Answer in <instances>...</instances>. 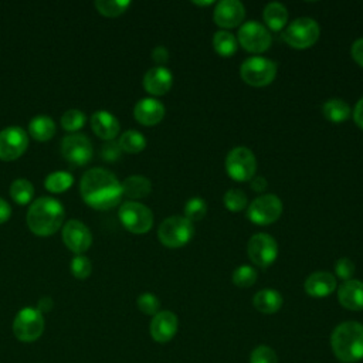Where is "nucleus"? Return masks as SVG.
I'll list each match as a JSON object with an SVG mask.
<instances>
[{"mask_svg":"<svg viewBox=\"0 0 363 363\" xmlns=\"http://www.w3.org/2000/svg\"><path fill=\"white\" fill-rule=\"evenodd\" d=\"M79 191L82 200L95 210L113 208L123 196L118 177L104 167L86 170L81 177Z\"/></svg>","mask_w":363,"mask_h":363,"instance_id":"obj_1","label":"nucleus"},{"mask_svg":"<svg viewBox=\"0 0 363 363\" xmlns=\"http://www.w3.org/2000/svg\"><path fill=\"white\" fill-rule=\"evenodd\" d=\"M65 210L54 197H38L27 210V225L31 233L40 237L52 235L64 223Z\"/></svg>","mask_w":363,"mask_h":363,"instance_id":"obj_2","label":"nucleus"},{"mask_svg":"<svg viewBox=\"0 0 363 363\" xmlns=\"http://www.w3.org/2000/svg\"><path fill=\"white\" fill-rule=\"evenodd\" d=\"M335 356L345 363L363 359V325L354 320L339 323L330 336Z\"/></svg>","mask_w":363,"mask_h":363,"instance_id":"obj_3","label":"nucleus"},{"mask_svg":"<svg viewBox=\"0 0 363 363\" xmlns=\"http://www.w3.org/2000/svg\"><path fill=\"white\" fill-rule=\"evenodd\" d=\"M194 235V225L183 216H172L164 218L159 228V241L167 248H180L190 242Z\"/></svg>","mask_w":363,"mask_h":363,"instance_id":"obj_4","label":"nucleus"},{"mask_svg":"<svg viewBox=\"0 0 363 363\" xmlns=\"http://www.w3.org/2000/svg\"><path fill=\"white\" fill-rule=\"evenodd\" d=\"M277 75V64L265 57L254 55L241 62L240 77L251 86L269 85Z\"/></svg>","mask_w":363,"mask_h":363,"instance_id":"obj_5","label":"nucleus"},{"mask_svg":"<svg viewBox=\"0 0 363 363\" xmlns=\"http://www.w3.org/2000/svg\"><path fill=\"white\" fill-rule=\"evenodd\" d=\"M320 34V27L316 20L311 17H298L289 23L284 33L285 41L298 50L312 47Z\"/></svg>","mask_w":363,"mask_h":363,"instance_id":"obj_6","label":"nucleus"},{"mask_svg":"<svg viewBox=\"0 0 363 363\" xmlns=\"http://www.w3.org/2000/svg\"><path fill=\"white\" fill-rule=\"evenodd\" d=\"M227 174L235 182H250L255 176V155L245 146L231 149L225 156Z\"/></svg>","mask_w":363,"mask_h":363,"instance_id":"obj_7","label":"nucleus"},{"mask_svg":"<svg viewBox=\"0 0 363 363\" xmlns=\"http://www.w3.org/2000/svg\"><path fill=\"white\" fill-rule=\"evenodd\" d=\"M282 201L275 194H261L247 206V217L257 225L275 223L282 214Z\"/></svg>","mask_w":363,"mask_h":363,"instance_id":"obj_8","label":"nucleus"},{"mask_svg":"<svg viewBox=\"0 0 363 363\" xmlns=\"http://www.w3.org/2000/svg\"><path fill=\"white\" fill-rule=\"evenodd\" d=\"M122 225L133 234H145L153 225V213L138 201H125L118 211Z\"/></svg>","mask_w":363,"mask_h":363,"instance_id":"obj_9","label":"nucleus"},{"mask_svg":"<svg viewBox=\"0 0 363 363\" xmlns=\"http://www.w3.org/2000/svg\"><path fill=\"white\" fill-rule=\"evenodd\" d=\"M237 41L245 51L261 54L271 47L272 35L262 23L250 20L238 28Z\"/></svg>","mask_w":363,"mask_h":363,"instance_id":"obj_10","label":"nucleus"},{"mask_svg":"<svg viewBox=\"0 0 363 363\" xmlns=\"http://www.w3.org/2000/svg\"><path fill=\"white\" fill-rule=\"evenodd\" d=\"M44 330V318L37 308H23L14 318L13 332L21 342L37 340Z\"/></svg>","mask_w":363,"mask_h":363,"instance_id":"obj_11","label":"nucleus"},{"mask_svg":"<svg viewBox=\"0 0 363 363\" xmlns=\"http://www.w3.org/2000/svg\"><path fill=\"white\" fill-rule=\"evenodd\" d=\"M247 252L255 265L267 268L272 265L278 257V242L271 234L257 233L248 240Z\"/></svg>","mask_w":363,"mask_h":363,"instance_id":"obj_12","label":"nucleus"},{"mask_svg":"<svg viewBox=\"0 0 363 363\" xmlns=\"http://www.w3.org/2000/svg\"><path fill=\"white\" fill-rule=\"evenodd\" d=\"M28 146V135L20 126H7L0 130V160L18 159Z\"/></svg>","mask_w":363,"mask_h":363,"instance_id":"obj_13","label":"nucleus"},{"mask_svg":"<svg viewBox=\"0 0 363 363\" xmlns=\"http://www.w3.org/2000/svg\"><path fill=\"white\" fill-rule=\"evenodd\" d=\"M92 143L84 133L67 135L61 142L62 157L74 166H84L92 157Z\"/></svg>","mask_w":363,"mask_h":363,"instance_id":"obj_14","label":"nucleus"},{"mask_svg":"<svg viewBox=\"0 0 363 363\" xmlns=\"http://www.w3.org/2000/svg\"><path fill=\"white\" fill-rule=\"evenodd\" d=\"M64 244L75 254L85 252L92 244L89 228L79 220H68L62 227Z\"/></svg>","mask_w":363,"mask_h":363,"instance_id":"obj_15","label":"nucleus"},{"mask_svg":"<svg viewBox=\"0 0 363 363\" xmlns=\"http://www.w3.org/2000/svg\"><path fill=\"white\" fill-rule=\"evenodd\" d=\"M245 17V7L240 0H221L213 11L214 23L221 28L238 27Z\"/></svg>","mask_w":363,"mask_h":363,"instance_id":"obj_16","label":"nucleus"},{"mask_svg":"<svg viewBox=\"0 0 363 363\" xmlns=\"http://www.w3.org/2000/svg\"><path fill=\"white\" fill-rule=\"evenodd\" d=\"M164 105L156 98H142L133 108L135 119L145 126L157 125L164 118Z\"/></svg>","mask_w":363,"mask_h":363,"instance_id":"obj_17","label":"nucleus"},{"mask_svg":"<svg viewBox=\"0 0 363 363\" xmlns=\"http://www.w3.org/2000/svg\"><path fill=\"white\" fill-rule=\"evenodd\" d=\"M179 320L177 316L172 311H159L150 322V335L159 342H169L177 332Z\"/></svg>","mask_w":363,"mask_h":363,"instance_id":"obj_18","label":"nucleus"},{"mask_svg":"<svg viewBox=\"0 0 363 363\" xmlns=\"http://www.w3.org/2000/svg\"><path fill=\"white\" fill-rule=\"evenodd\" d=\"M173 85V75L166 67H153L143 75V88L153 96L164 95Z\"/></svg>","mask_w":363,"mask_h":363,"instance_id":"obj_19","label":"nucleus"},{"mask_svg":"<svg viewBox=\"0 0 363 363\" xmlns=\"http://www.w3.org/2000/svg\"><path fill=\"white\" fill-rule=\"evenodd\" d=\"M336 285L337 282L333 274L328 271H316V272H312L305 279L303 288L309 296L325 298V296H329L336 289Z\"/></svg>","mask_w":363,"mask_h":363,"instance_id":"obj_20","label":"nucleus"},{"mask_svg":"<svg viewBox=\"0 0 363 363\" xmlns=\"http://www.w3.org/2000/svg\"><path fill=\"white\" fill-rule=\"evenodd\" d=\"M91 128L94 133L104 140H115L119 133L121 125L115 115L108 111H96L91 116Z\"/></svg>","mask_w":363,"mask_h":363,"instance_id":"obj_21","label":"nucleus"},{"mask_svg":"<svg viewBox=\"0 0 363 363\" xmlns=\"http://www.w3.org/2000/svg\"><path fill=\"white\" fill-rule=\"evenodd\" d=\"M337 298L343 308L349 311H363V281H345L337 289Z\"/></svg>","mask_w":363,"mask_h":363,"instance_id":"obj_22","label":"nucleus"},{"mask_svg":"<svg viewBox=\"0 0 363 363\" xmlns=\"http://www.w3.org/2000/svg\"><path fill=\"white\" fill-rule=\"evenodd\" d=\"M282 303H284L282 295L272 288H264V289L258 291L252 298L254 308L258 312L267 313V315L278 312L281 309Z\"/></svg>","mask_w":363,"mask_h":363,"instance_id":"obj_23","label":"nucleus"},{"mask_svg":"<svg viewBox=\"0 0 363 363\" xmlns=\"http://www.w3.org/2000/svg\"><path fill=\"white\" fill-rule=\"evenodd\" d=\"M264 26L271 31H281L288 23V10L282 3L272 1L264 7Z\"/></svg>","mask_w":363,"mask_h":363,"instance_id":"obj_24","label":"nucleus"},{"mask_svg":"<svg viewBox=\"0 0 363 363\" xmlns=\"http://www.w3.org/2000/svg\"><path fill=\"white\" fill-rule=\"evenodd\" d=\"M55 122L47 115H37L28 123L30 136L38 142H47L55 135Z\"/></svg>","mask_w":363,"mask_h":363,"instance_id":"obj_25","label":"nucleus"},{"mask_svg":"<svg viewBox=\"0 0 363 363\" xmlns=\"http://www.w3.org/2000/svg\"><path fill=\"white\" fill-rule=\"evenodd\" d=\"M122 193L129 199H143L152 191V183L147 177L133 174L126 177L122 183Z\"/></svg>","mask_w":363,"mask_h":363,"instance_id":"obj_26","label":"nucleus"},{"mask_svg":"<svg viewBox=\"0 0 363 363\" xmlns=\"http://www.w3.org/2000/svg\"><path fill=\"white\" fill-rule=\"evenodd\" d=\"M323 116L332 123H342L350 118L352 111L346 101L340 98H330L322 106Z\"/></svg>","mask_w":363,"mask_h":363,"instance_id":"obj_27","label":"nucleus"},{"mask_svg":"<svg viewBox=\"0 0 363 363\" xmlns=\"http://www.w3.org/2000/svg\"><path fill=\"white\" fill-rule=\"evenodd\" d=\"M213 47L220 57L228 58L237 52L238 41L237 37H234L230 31L218 30L213 35Z\"/></svg>","mask_w":363,"mask_h":363,"instance_id":"obj_28","label":"nucleus"},{"mask_svg":"<svg viewBox=\"0 0 363 363\" xmlns=\"http://www.w3.org/2000/svg\"><path fill=\"white\" fill-rule=\"evenodd\" d=\"M10 196L17 204L26 206L31 203L34 197V186L27 179H23V177L16 179L10 186Z\"/></svg>","mask_w":363,"mask_h":363,"instance_id":"obj_29","label":"nucleus"},{"mask_svg":"<svg viewBox=\"0 0 363 363\" xmlns=\"http://www.w3.org/2000/svg\"><path fill=\"white\" fill-rule=\"evenodd\" d=\"M122 152L126 153H139L146 147V139L143 133L135 129H129L123 132L118 140Z\"/></svg>","mask_w":363,"mask_h":363,"instance_id":"obj_30","label":"nucleus"},{"mask_svg":"<svg viewBox=\"0 0 363 363\" xmlns=\"http://www.w3.org/2000/svg\"><path fill=\"white\" fill-rule=\"evenodd\" d=\"M74 183V176L69 172H52L44 180V187L50 193H64Z\"/></svg>","mask_w":363,"mask_h":363,"instance_id":"obj_31","label":"nucleus"},{"mask_svg":"<svg viewBox=\"0 0 363 363\" xmlns=\"http://www.w3.org/2000/svg\"><path fill=\"white\" fill-rule=\"evenodd\" d=\"M130 6L129 0H96L95 7L99 14L105 17H118L123 14Z\"/></svg>","mask_w":363,"mask_h":363,"instance_id":"obj_32","label":"nucleus"},{"mask_svg":"<svg viewBox=\"0 0 363 363\" xmlns=\"http://www.w3.org/2000/svg\"><path fill=\"white\" fill-rule=\"evenodd\" d=\"M223 203L225 208L233 213H238L248 206L247 196L241 189H228L223 196Z\"/></svg>","mask_w":363,"mask_h":363,"instance_id":"obj_33","label":"nucleus"},{"mask_svg":"<svg viewBox=\"0 0 363 363\" xmlns=\"http://www.w3.org/2000/svg\"><path fill=\"white\" fill-rule=\"evenodd\" d=\"M183 213V217H186L189 221H200L207 213V203L201 197H191L186 201Z\"/></svg>","mask_w":363,"mask_h":363,"instance_id":"obj_34","label":"nucleus"},{"mask_svg":"<svg viewBox=\"0 0 363 363\" xmlns=\"http://www.w3.org/2000/svg\"><path fill=\"white\" fill-rule=\"evenodd\" d=\"M257 278H258L257 271L251 265H240L238 268L234 269V272L231 275L233 284L240 286V288H250V286H252L255 284Z\"/></svg>","mask_w":363,"mask_h":363,"instance_id":"obj_35","label":"nucleus"},{"mask_svg":"<svg viewBox=\"0 0 363 363\" xmlns=\"http://www.w3.org/2000/svg\"><path fill=\"white\" fill-rule=\"evenodd\" d=\"M86 122V116L79 109H68L61 116V126L68 132H77L84 128Z\"/></svg>","mask_w":363,"mask_h":363,"instance_id":"obj_36","label":"nucleus"},{"mask_svg":"<svg viewBox=\"0 0 363 363\" xmlns=\"http://www.w3.org/2000/svg\"><path fill=\"white\" fill-rule=\"evenodd\" d=\"M69 268H71L72 275L78 279H85L92 272V264H91L89 258L82 255V254H78L72 258Z\"/></svg>","mask_w":363,"mask_h":363,"instance_id":"obj_37","label":"nucleus"},{"mask_svg":"<svg viewBox=\"0 0 363 363\" xmlns=\"http://www.w3.org/2000/svg\"><path fill=\"white\" fill-rule=\"evenodd\" d=\"M138 308L139 311H142L145 315H156L159 312V308H160V301L159 298L152 294V292H143L138 296Z\"/></svg>","mask_w":363,"mask_h":363,"instance_id":"obj_38","label":"nucleus"},{"mask_svg":"<svg viewBox=\"0 0 363 363\" xmlns=\"http://www.w3.org/2000/svg\"><path fill=\"white\" fill-rule=\"evenodd\" d=\"M250 363H278V357L269 346L259 345L251 352Z\"/></svg>","mask_w":363,"mask_h":363,"instance_id":"obj_39","label":"nucleus"},{"mask_svg":"<svg viewBox=\"0 0 363 363\" xmlns=\"http://www.w3.org/2000/svg\"><path fill=\"white\" fill-rule=\"evenodd\" d=\"M354 269H356V267H354L353 261L347 257H342L335 262V275L337 278L343 279V282L352 279Z\"/></svg>","mask_w":363,"mask_h":363,"instance_id":"obj_40","label":"nucleus"},{"mask_svg":"<svg viewBox=\"0 0 363 363\" xmlns=\"http://www.w3.org/2000/svg\"><path fill=\"white\" fill-rule=\"evenodd\" d=\"M101 157L105 160V162H116L121 155H122V149L119 146L118 142L115 140H108L102 147H101V152H99Z\"/></svg>","mask_w":363,"mask_h":363,"instance_id":"obj_41","label":"nucleus"},{"mask_svg":"<svg viewBox=\"0 0 363 363\" xmlns=\"http://www.w3.org/2000/svg\"><path fill=\"white\" fill-rule=\"evenodd\" d=\"M152 60L157 64V67H164V64L169 61V51L163 45H157L152 51Z\"/></svg>","mask_w":363,"mask_h":363,"instance_id":"obj_42","label":"nucleus"},{"mask_svg":"<svg viewBox=\"0 0 363 363\" xmlns=\"http://www.w3.org/2000/svg\"><path fill=\"white\" fill-rule=\"evenodd\" d=\"M350 54H352V58H353L360 67H363V37H362V38H357V40L352 44Z\"/></svg>","mask_w":363,"mask_h":363,"instance_id":"obj_43","label":"nucleus"},{"mask_svg":"<svg viewBox=\"0 0 363 363\" xmlns=\"http://www.w3.org/2000/svg\"><path fill=\"white\" fill-rule=\"evenodd\" d=\"M352 115H353L354 123H356L360 129H363V96H362V98L357 101V104L354 105V109H353Z\"/></svg>","mask_w":363,"mask_h":363,"instance_id":"obj_44","label":"nucleus"},{"mask_svg":"<svg viewBox=\"0 0 363 363\" xmlns=\"http://www.w3.org/2000/svg\"><path fill=\"white\" fill-rule=\"evenodd\" d=\"M250 186L252 190H255L257 193H264L267 190V179L262 177V176H254L251 180H250Z\"/></svg>","mask_w":363,"mask_h":363,"instance_id":"obj_45","label":"nucleus"},{"mask_svg":"<svg viewBox=\"0 0 363 363\" xmlns=\"http://www.w3.org/2000/svg\"><path fill=\"white\" fill-rule=\"evenodd\" d=\"M11 216V207L10 204L0 197V224L6 223Z\"/></svg>","mask_w":363,"mask_h":363,"instance_id":"obj_46","label":"nucleus"},{"mask_svg":"<svg viewBox=\"0 0 363 363\" xmlns=\"http://www.w3.org/2000/svg\"><path fill=\"white\" fill-rule=\"evenodd\" d=\"M54 302L50 296H43L40 301H38V305H37V309L43 313V312H48L51 308H52Z\"/></svg>","mask_w":363,"mask_h":363,"instance_id":"obj_47","label":"nucleus"},{"mask_svg":"<svg viewBox=\"0 0 363 363\" xmlns=\"http://www.w3.org/2000/svg\"><path fill=\"white\" fill-rule=\"evenodd\" d=\"M196 6H210V4H213V1L211 0H207V1H193Z\"/></svg>","mask_w":363,"mask_h":363,"instance_id":"obj_48","label":"nucleus"}]
</instances>
